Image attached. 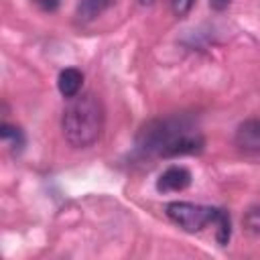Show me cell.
<instances>
[{
  "label": "cell",
  "mask_w": 260,
  "mask_h": 260,
  "mask_svg": "<svg viewBox=\"0 0 260 260\" xmlns=\"http://www.w3.org/2000/svg\"><path fill=\"white\" fill-rule=\"evenodd\" d=\"M81 83H83V73L75 67L63 69L59 73V79H57V87H59L63 98H75L81 89Z\"/></svg>",
  "instance_id": "obj_6"
},
{
  "label": "cell",
  "mask_w": 260,
  "mask_h": 260,
  "mask_svg": "<svg viewBox=\"0 0 260 260\" xmlns=\"http://www.w3.org/2000/svg\"><path fill=\"white\" fill-rule=\"evenodd\" d=\"M193 2H195V0H171V8H173V12H175L177 16H185V14L191 10Z\"/></svg>",
  "instance_id": "obj_11"
},
{
  "label": "cell",
  "mask_w": 260,
  "mask_h": 260,
  "mask_svg": "<svg viewBox=\"0 0 260 260\" xmlns=\"http://www.w3.org/2000/svg\"><path fill=\"white\" fill-rule=\"evenodd\" d=\"M136 146L144 154H193L203 148V136L183 116L158 118L140 128L136 136Z\"/></svg>",
  "instance_id": "obj_1"
},
{
  "label": "cell",
  "mask_w": 260,
  "mask_h": 260,
  "mask_svg": "<svg viewBox=\"0 0 260 260\" xmlns=\"http://www.w3.org/2000/svg\"><path fill=\"white\" fill-rule=\"evenodd\" d=\"M30 2H35L37 6H41V8L47 10V12H53V10H57V6H59V0H30Z\"/></svg>",
  "instance_id": "obj_12"
},
{
  "label": "cell",
  "mask_w": 260,
  "mask_h": 260,
  "mask_svg": "<svg viewBox=\"0 0 260 260\" xmlns=\"http://www.w3.org/2000/svg\"><path fill=\"white\" fill-rule=\"evenodd\" d=\"M215 225V238L221 246H225L230 242V236H232V219H230V213L225 209H219L215 207V215H213V221Z\"/></svg>",
  "instance_id": "obj_8"
},
{
  "label": "cell",
  "mask_w": 260,
  "mask_h": 260,
  "mask_svg": "<svg viewBox=\"0 0 260 260\" xmlns=\"http://www.w3.org/2000/svg\"><path fill=\"white\" fill-rule=\"evenodd\" d=\"M191 171L181 167V165H173L169 167L165 173H160V177L156 179V189L160 193H175V191H183L191 185Z\"/></svg>",
  "instance_id": "obj_4"
},
{
  "label": "cell",
  "mask_w": 260,
  "mask_h": 260,
  "mask_svg": "<svg viewBox=\"0 0 260 260\" xmlns=\"http://www.w3.org/2000/svg\"><path fill=\"white\" fill-rule=\"evenodd\" d=\"M138 2H140V4H152L154 0H138Z\"/></svg>",
  "instance_id": "obj_14"
},
{
  "label": "cell",
  "mask_w": 260,
  "mask_h": 260,
  "mask_svg": "<svg viewBox=\"0 0 260 260\" xmlns=\"http://www.w3.org/2000/svg\"><path fill=\"white\" fill-rule=\"evenodd\" d=\"M165 211L179 228H183L189 234L201 232L205 225L213 221V215H215V207L199 205L191 201H171L165 207Z\"/></svg>",
  "instance_id": "obj_3"
},
{
  "label": "cell",
  "mask_w": 260,
  "mask_h": 260,
  "mask_svg": "<svg viewBox=\"0 0 260 260\" xmlns=\"http://www.w3.org/2000/svg\"><path fill=\"white\" fill-rule=\"evenodd\" d=\"M61 130L71 146L75 148L91 146L102 136L104 130V106L100 98L91 91L69 98V104L63 110Z\"/></svg>",
  "instance_id": "obj_2"
},
{
  "label": "cell",
  "mask_w": 260,
  "mask_h": 260,
  "mask_svg": "<svg viewBox=\"0 0 260 260\" xmlns=\"http://www.w3.org/2000/svg\"><path fill=\"white\" fill-rule=\"evenodd\" d=\"M244 225L248 228V232L260 236V205L248 209V213L244 215Z\"/></svg>",
  "instance_id": "obj_10"
},
{
  "label": "cell",
  "mask_w": 260,
  "mask_h": 260,
  "mask_svg": "<svg viewBox=\"0 0 260 260\" xmlns=\"http://www.w3.org/2000/svg\"><path fill=\"white\" fill-rule=\"evenodd\" d=\"M0 136L6 144H10V148L14 152H20L24 146V134L18 126H10V124H2L0 126Z\"/></svg>",
  "instance_id": "obj_9"
},
{
  "label": "cell",
  "mask_w": 260,
  "mask_h": 260,
  "mask_svg": "<svg viewBox=\"0 0 260 260\" xmlns=\"http://www.w3.org/2000/svg\"><path fill=\"white\" fill-rule=\"evenodd\" d=\"M236 142L242 150L260 152V120H246L236 132Z\"/></svg>",
  "instance_id": "obj_5"
},
{
  "label": "cell",
  "mask_w": 260,
  "mask_h": 260,
  "mask_svg": "<svg viewBox=\"0 0 260 260\" xmlns=\"http://www.w3.org/2000/svg\"><path fill=\"white\" fill-rule=\"evenodd\" d=\"M112 4V0H79L77 8H75V16L81 22L93 20L95 16H100L108 6Z\"/></svg>",
  "instance_id": "obj_7"
},
{
  "label": "cell",
  "mask_w": 260,
  "mask_h": 260,
  "mask_svg": "<svg viewBox=\"0 0 260 260\" xmlns=\"http://www.w3.org/2000/svg\"><path fill=\"white\" fill-rule=\"evenodd\" d=\"M232 4V0H209V6L213 10H225Z\"/></svg>",
  "instance_id": "obj_13"
}]
</instances>
